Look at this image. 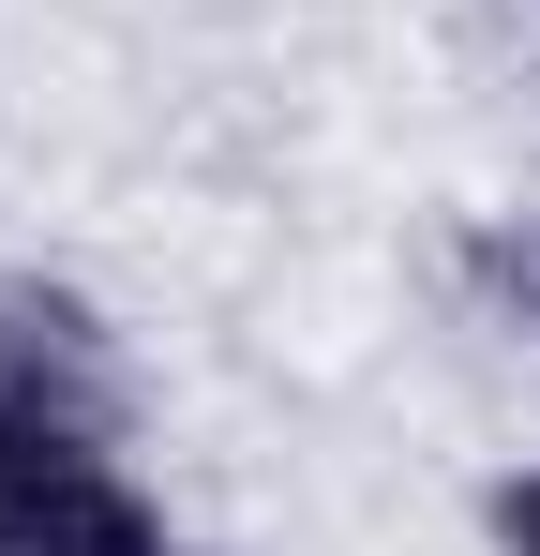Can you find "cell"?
Segmentation results:
<instances>
[{
    "mask_svg": "<svg viewBox=\"0 0 540 556\" xmlns=\"http://www.w3.org/2000/svg\"><path fill=\"white\" fill-rule=\"evenodd\" d=\"M496 556H540V466L511 481V496H496Z\"/></svg>",
    "mask_w": 540,
    "mask_h": 556,
    "instance_id": "cell-1",
    "label": "cell"
},
{
    "mask_svg": "<svg viewBox=\"0 0 540 556\" xmlns=\"http://www.w3.org/2000/svg\"><path fill=\"white\" fill-rule=\"evenodd\" d=\"M526 301H540V241H526Z\"/></svg>",
    "mask_w": 540,
    "mask_h": 556,
    "instance_id": "cell-2",
    "label": "cell"
},
{
    "mask_svg": "<svg viewBox=\"0 0 540 556\" xmlns=\"http://www.w3.org/2000/svg\"><path fill=\"white\" fill-rule=\"evenodd\" d=\"M151 556H195V542H151Z\"/></svg>",
    "mask_w": 540,
    "mask_h": 556,
    "instance_id": "cell-3",
    "label": "cell"
}]
</instances>
